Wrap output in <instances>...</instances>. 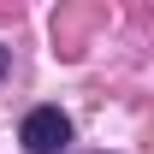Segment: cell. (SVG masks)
<instances>
[{
    "label": "cell",
    "mask_w": 154,
    "mask_h": 154,
    "mask_svg": "<svg viewBox=\"0 0 154 154\" xmlns=\"http://www.w3.org/2000/svg\"><path fill=\"white\" fill-rule=\"evenodd\" d=\"M18 142H24V154H59L71 142V119L59 113V107H36V113H24Z\"/></svg>",
    "instance_id": "cell-1"
},
{
    "label": "cell",
    "mask_w": 154,
    "mask_h": 154,
    "mask_svg": "<svg viewBox=\"0 0 154 154\" xmlns=\"http://www.w3.org/2000/svg\"><path fill=\"white\" fill-rule=\"evenodd\" d=\"M0 77H6V48H0Z\"/></svg>",
    "instance_id": "cell-2"
}]
</instances>
